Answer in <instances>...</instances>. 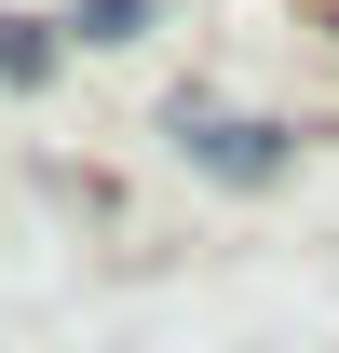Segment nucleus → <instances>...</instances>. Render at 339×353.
<instances>
[{
    "instance_id": "1",
    "label": "nucleus",
    "mask_w": 339,
    "mask_h": 353,
    "mask_svg": "<svg viewBox=\"0 0 339 353\" xmlns=\"http://www.w3.org/2000/svg\"><path fill=\"white\" fill-rule=\"evenodd\" d=\"M190 163H204L217 190H271V176H285V123H245V109H217V123H190Z\"/></svg>"
},
{
    "instance_id": "2",
    "label": "nucleus",
    "mask_w": 339,
    "mask_h": 353,
    "mask_svg": "<svg viewBox=\"0 0 339 353\" xmlns=\"http://www.w3.org/2000/svg\"><path fill=\"white\" fill-rule=\"evenodd\" d=\"M41 68H54V41H41V28H14V14H0V82H41Z\"/></svg>"
},
{
    "instance_id": "3",
    "label": "nucleus",
    "mask_w": 339,
    "mask_h": 353,
    "mask_svg": "<svg viewBox=\"0 0 339 353\" xmlns=\"http://www.w3.org/2000/svg\"><path fill=\"white\" fill-rule=\"evenodd\" d=\"M68 28H82V41H136V28H150V0H82Z\"/></svg>"
}]
</instances>
